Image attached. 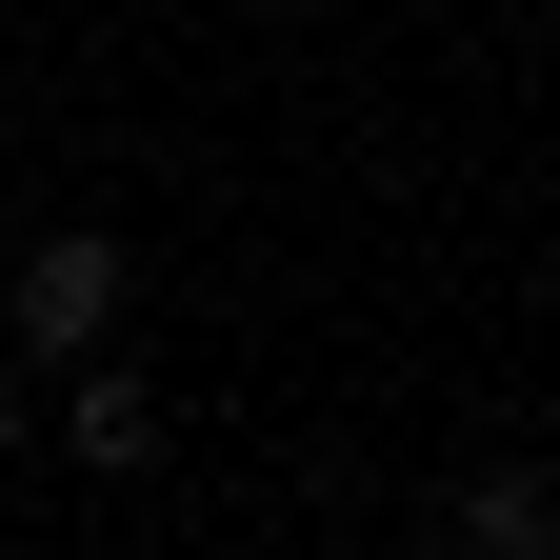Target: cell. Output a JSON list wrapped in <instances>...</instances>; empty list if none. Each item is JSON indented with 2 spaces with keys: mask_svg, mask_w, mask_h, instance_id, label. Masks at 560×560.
I'll return each mask as SVG.
<instances>
[{
  "mask_svg": "<svg viewBox=\"0 0 560 560\" xmlns=\"http://www.w3.org/2000/svg\"><path fill=\"white\" fill-rule=\"evenodd\" d=\"M120 301H140V260H120L101 221L21 241V280H0V320H21V361H101V340H120Z\"/></svg>",
  "mask_w": 560,
  "mask_h": 560,
  "instance_id": "obj_1",
  "label": "cell"
},
{
  "mask_svg": "<svg viewBox=\"0 0 560 560\" xmlns=\"http://www.w3.org/2000/svg\"><path fill=\"white\" fill-rule=\"evenodd\" d=\"M60 460H81V480H140V460H161V381H140V361H81V400H60Z\"/></svg>",
  "mask_w": 560,
  "mask_h": 560,
  "instance_id": "obj_2",
  "label": "cell"
},
{
  "mask_svg": "<svg viewBox=\"0 0 560 560\" xmlns=\"http://www.w3.org/2000/svg\"><path fill=\"white\" fill-rule=\"evenodd\" d=\"M441 540H460V560H560V480H521V460H501V480H460Z\"/></svg>",
  "mask_w": 560,
  "mask_h": 560,
  "instance_id": "obj_3",
  "label": "cell"
}]
</instances>
